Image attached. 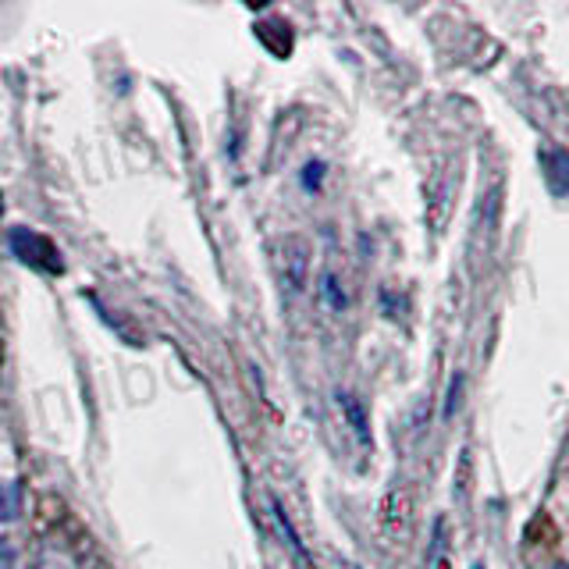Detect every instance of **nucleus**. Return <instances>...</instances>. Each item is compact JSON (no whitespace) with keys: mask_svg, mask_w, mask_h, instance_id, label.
Wrapping results in <instances>:
<instances>
[{"mask_svg":"<svg viewBox=\"0 0 569 569\" xmlns=\"http://www.w3.org/2000/svg\"><path fill=\"white\" fill-rule=\"evenodd\" d=\"M0 213H4V200H0Z\"/></svg>","mask_w":569,"mask_h":569,"instance_id":"nucleus-14","label":"nucleus"},{"mask_svg":"<svg viewBox=\"0 0 569 569\" xmlns=\"http://www.w3.org/2000/svg\"><path fill=\"white\" fill-rule=\"evenodd\" d=\"M459 388H462V378L456 373L452 378V391H449V406H445V417H452L456 413V402H459Z\"/></svg>","mask_w":569,"mask_h":569,"instance_id":"nucleus-11","label":"nucleus"},{"mask_svg":"<svg viewBox=\"0 0 569 569\" xmlns=\"http://www.w3.org/2000/svg\"><path fill=\"white\" fill-rule=\"evenodd\" d=\"M409 520H413V498H409L406 488H391L381 502V527L388 538H402L409 530Z\"/></svg>","mask_w":569,"mask_h":569,"instance_id":"nucleus-3","label":"nucleus"},{"mask_svg":"<svg viewBox=\"0 0 569 569\" xmlns=\"http://www.w3.org/2000/svg\"><path fill=\"white\" fill-rule=\"evenodd\" d=\"M338 406H342V413L349 417V423H352V431H356V438H360L363 445H370V423H367V409L356 402L352 396H338Z\"/></svg>","mask_w":569,"mask_h":569,"instance_id":"nucleus-7","label":"nucleus"},{"mask_svg":"<svg viewBox=\"0 0 569 569\" xmlns=\"http://www.w3.org/2000/svg\"><path fill=\"white\" fill-rule=\"evenodd\" d=\"M551 569H569V562H556V566H551Z\"/></svg>","mask_w":569,"mask_h":569,"instance_id":"nucleus-13","label":"nucleus"},{"mask_svg":"<svg viewBox=\"0 0 569 569\" xmlns=\"http://www.w3.org/2000/svg\"><path fill=\"white\" fill-rule=\"evenodd\" d=\"M257 36L267 43V50H274L278 58L292 50V29L281 22V18H271V22H260L257 26Z\"/></svg>","mask_w":569,"mask_h":569,"instance_id":"nucleus-5","label":"nucleus"},{"mask_svg":"<svg viewBox=\"0 0 569 569\" xmlns=\"http://www.w3.org/2000/svg\"><path fill=\"white\" fill-rule=\"evenodd\" d=\"M541 171L551 196H569V150L562 147L541 150Z\"/></svg>","mask_w":569,"mask_h":569,"instance_id":"nucleus-4","label":"nucleus"},{"mask_svg":"<svg viewBox=\"0 0 569 569\" xmlns=\"http://www.w3.org/2000/svg\"><path fill=\"white\" fill-rule=\"evenodd\" d=\"M274 520H278V527H281V533H284V545H289L302 562H310V559H307V548L299 545L296 530H292V523H289V520H284V512H281V506H278V502H274Z\"/></svg>","mask_w":569,"mask_h":569,"instance_id":"nucleus-9","label":"nucleus"},{"mask_svg":"<svg viewBox=\"0 0 569 569\" xmlns=\"http://www.w3.org/2000/svg\"><path fill=\"white\" fill-rule=\"evenodd\" d=\"M8 246L11 253L22 260L32 271H43V274H64V260L58 253V246H53L47 236H36L32 228H11L8 231Z\"/></svg>","mask_w":569,"mask_h":569,"instance_id":"nucleus-1","label":"nucleus"},{"mask_svg":"<svg viewBox=\"0 0 569 569\" xmlns=\"http://www.w3.org/2000/svg\"><path fill=\"white\" fill-rule=\"evenodd\" d=\"M307 171H310V174H307V186L313 189V186H317V178H320V171H325V168H320V164H310Z\"/></svg>","mask_w":569,"mask_h":569,"instance_id":"nucleus-12","label":"nucleus"},{"mask_svg":"<svg viewBox=\"0 0 569 569\" xmlns=\"http://www.w3.org/2000/svg\"><path fill=\"white\" fill-rule=\"evenodd\" d=\"M274 263H278V274L284 281V289L299 292L302 284H307V271H310V246L299 236H284L274 246Z\"/></svg>","mask_w":569,"mask_h":569,"instance_id":"nucleus-2","label":"nucleus"},{"mask_svg":"<svg viewBox=\"0 0 569 569\" xmlns=\"http://www.w3.org/2000/svg\"><path fill=\"white\" fill-rule=\"evenodd\" d=\"M325 299L331 302L335 310L346 307V296H342V289H338V278L335 274H325Z\"/></svg>","mask_w":569,"mask_h":569,"instance_id":"nucleus-10","label":"nucleus"},{"mask_svg":"<svg viewBox=\"0 0 569 569\" xmlns=\"http://www.w3.org/2000/svg\"><path fill=\"white\" fill-rule=\"evenodd\" d=\"M22 516V485L18 480H0V523H11Z\"/></svg>","mask_w":569,"mask_h":569,"instance_id":"nucleus-6","label":"nucleus"},{"mask_svg":"<svg viewBox=\"0 0 569 569\" xmlns=\"http://www.w3.org/2000/svg\"><path fill=\"white\" fill-rule=\"evenodd\" d=\"M40 569H82V562H76V559H71L68 551H61V548H43Z\"/></svg>","mask_w":569,"mask_h":569,"instance_id":"nucleus-8","label":"nucleus"}]
</instances>
